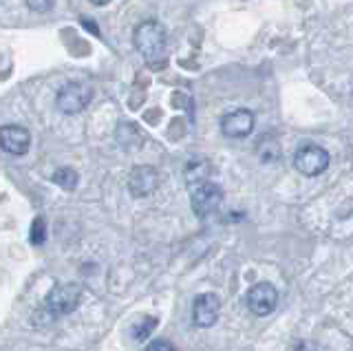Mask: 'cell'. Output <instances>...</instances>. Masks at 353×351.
I'll list each match as a JSON object with an SVG mask.
<instances>
[{"mask_svg":"<svg viewBox=\"0 0 353 351\" xmlns=\"http://www.w3.org/2000/svg\"><path fill=\"white\" fill-rule=\"evenodd\" d=\"M135 49L141 53V58L150 64L152 69H159L165 64V29L157 20H143L137 25L135 34H132Z\"/></svg>","mask_w":353,"mask_h":351,"instance_id":"obj_1","label":"cell"},{"mask_svg":"<svg viewBox=\"0 0 353 351\" xmlns=\"http://www.w3.org/2000/svg\"><path fill=\"white\" fill-rule=\"evenodd\" d=\"M80 301H82L80 285L62 283V285H55V288L47 294L42 312L49 316V321H53V318H60V316L75 312L77 307H80Z\"/></svg>","mask_w":353,"mask_h":351,"instance_id":"obj_2","label":"cell"},{"mask_svg":"<svg viewBox=\"0 0 353 351\" xmlns=\"http://www.w3.org/2000/svg\"><path fill=\"white\" fill-rule=\"evenodd\" d=\"M91 100H93V86H88L84 82H69L58 91L55 104H58V108L64 115H75L82 113L91 104Z\"/></svg>","mask_w":353,"mask_h":351,"instance_id":"obj_3","label":"cell"},{"mask_svg":"<svg viewBox=\"0 0 353 351\" xmlns=\"http://www.w3.org/2000/svg\"><path fill=\"white\" fill-rule=\"evenodd\" d=\"M329 152L318 144H303L294 155V166L301 170L305 177H318L329 168Z\"/></svg>","mask_w":353,"mask_h":351,"instance_id":"obj_4","label":"cell"},{"mask_svg":"<svg viewBox=\"0 0 353 351\" xmlns=\"http://www.w3.org/2000/svg\"><path fill=\"white\" fill-rule=\"evenodd\" d=\"M245 303L254 316H270L279 305V292L272 283H256L250 288Z\"/></svg>","mask_w":353,"mask_h":351,"instance_id":"obj_5","label":"cell"},{"mask_svg":"<svg viewBox=\"0 0 353 351\" xmlns=\"http://www.w3.org/2000/svg\"><path fill=\"white\" fill-rule=\"evenodd\" d=\"M221 201H223V190H221V185H216L212 181H205L201 185H196V188H192L190 205L196 217L212 214L221 205Z\"/></svg>","mask_w":353,"mask_h":351,"instance_id":"obj_6","label":"cell"},{"mask_svg":"<svg viewBox=\"0 0 353 351\" xmlns=\"http://www.w3.org/2000/svg\"><path fill=\"white\" fill-rule=\"evenodd\" d=\"M159 185V172L152 166H135L128 174V192L135 199L150 197Z\"/></svg>","mask_w":353,"mask_h":351,"instance_id":"obj_7","label":"cell"},{"mask_svg":"<svg viewBox=\"0 0 353 351\" xmlns=\"http://www.w3.org/2000/svg\"><path fill=\"white\" fill-rule=\"evenodd\" d=\"M29 146H31V133L25 126H18V124L0 126V148L5 152L22 157V155H27Z\"/></svg>","mask_w":353,"mask_h":351,"instance_id":"obj_8","label":"cell"},{"mask_svg":"<svg viewBox=\"0 0 353 351\" xmlns=\"http://www.w3.org/2000/svg\"><path fill=\"white\" fill-rule=\"evenodd\" d=\"M221 314V299L212 292L199 294L192 303V321L196 327H212Z\"/></svg>","mask_w":353,"mask_h":351,"instance_id":"obj_9","label":"cell"},{"mask_svg":"<svg viewBox=\"0 0 353 351\" xmlns=\"http://www.w3.org/2000/svg\"><path fill=\"white\" fill-rule=\"evenodd\" d=\"M254 130V113L248 108H236L221 119V133L230 139H241L248 137Z\"/></svg>","mask_w":353,"mask_h":351,"instance_id":"obj_10","label":"cell"},{"mask_svg":"<svg viewBox=\"0 0 353 351\" xmlns=\"http://www.w3.org/2000/svg\"><path fill=\"white\" fill-rule=\"evenodd\" d=\"M183 174H185V183L190 185V190H192L196 185L210 181V177H212V163H210V159H205V157L192 159V161H188Z\"/></svg>","mask_w":353,"mask_h":351,"instance_id":"obj_11","label":"cell"},{"mask_svg":"<svg viewBox=\"0 0 353 351\" xmlns=\"http://www.w3.org/2000/svg\"><path fill=\"white\" fill-rule=\"evenodd\" d=\"M157 329V318L154 316H143L139 318V321H135V325L130 327V336L137 340V343H141V340L150 338V334Z\"/></svg>","mask_w":353,"mask_h":351,"instance_id":"obj_12","label":"cell"},{"mask_svg":"<svg viewBox=\"0 0 353 351\" xmlns=\"http://www.w3.org/2000/svg\"><path fill=\"white\" fill-rule=\"evenodd\" d=\"M53 183H58L64 190H73L77 185V172L73 168H58L53 172Z\"/></svg>","mask_w":353,"mask_h":351,"instance_id":"obj_13","label":"cell"},{"mask_svg":"<svg viewBox=\"0 0 353 351\" xmlns=\"http://www.w3.org/2000/svg\"><path fill=\"white\" fill-rule=\"evenodd\" d=\"M44 230H47V225H44V219H36V221H33V225H31V243L33 245H42L44 243V239H47V232H44Z\"/></svg>","mask_w":353,"mask_h":351,"instance_id":"obj_14","label":"cell"},{"mask_svg":"<svg viewBox=\"0 0 353 351\" xmlns=\"http://www.w3.org/2000/svg\"><path fill=\"white\" fill-rule=\"evenodd\" d=\"M25 3H27V7L31 9V12L44 14V12H49V9H53L55 0H25Z\"/></svg>","mask_w":353,"mask_h":351,"instance_id":"obj_15","label":"cell"},{"mask_svg":"<svg viewBox=\"0 0 353 351\" xmlns=\"http://www.w3.org/2000/svg\"><path fill=\"white\" fill-rule=\"evenodd\" d=\"M143 351H176V349L168 343V340H152Z\"/></svg>","mask_w":353,"mask_h":351,"instance_id":"obj_16","label":"cell"},{"mask_svg":"<svg viewBox=\"0 0 353 351\" xmlns=\"http://www.w3.org/2000/svg\"><path fill=\"white\" fill-rule=\"evenodd\" d=\"M294 351H316V347H314L312 343H307V340H301V343L296 345Z\"/></svg>","mask_w":353,"mask_h":351,"instance_id":"obj_17","label":"cell"},{"mask_svg":"<svg viewBox=\"0 0 353 351\" xmlns=\"http://www.w3.org/2000/svg\"><path fill=\"white\" fill-rule=\"evenodd\" d=\"M91 3H93V5H99V7H102V5H108L110 0H91Z\"/></svg>","mask_w":353,"mask_h":351,"instance_id":"obj_18","label":"cell"}]
</instances>
